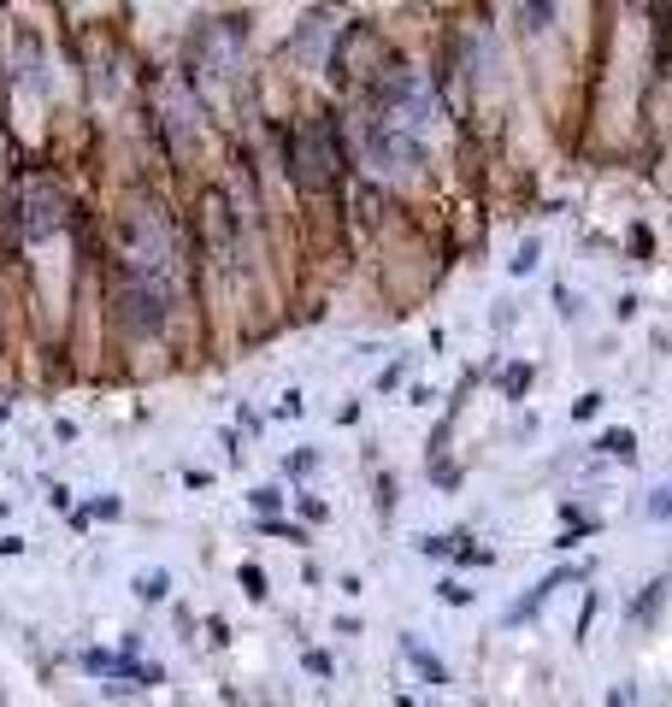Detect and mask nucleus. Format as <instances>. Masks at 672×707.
<instances>
[{
  "label": "nucleus",
  "mask_w": 672,
  "mask_h": 707,
  "mask_svg": "<svg viewBox=\"0 0 672 707\" xmlns=\"http://www.w3.org/2000/svg\"><path fill=\"white\" fill-rule=\"evenodd\" d=\"M601 448H608V454H619V460H631V430H608V437H601Z\"/></svg>",
  "instance_id": "6e6552de"
},
{
  "label": "nucleus",
  "mask_w": 672,
  "mask_h": 707,
  "mask_svg": "<svg viewBox=\"0 0 672 707\" xmlns=\"http://www.w3.org/2000/svg\"><path fill=\"white\" fill-rule=\"evenodd\" d=\"M201 231L213 236L218 254H231V243H236V218H231V201H224L218 189H206V201H201Z\"/></svg>",
  "instance_id": "39448f33"
},
{
  "label": "nucleus",
  "mask_w": 672,
  "mask_h": 707,
  "mask_svg": "<svg viewBox=\"0 0 672 707\" xmlns=\"http://www.w3.org/2000/svg\"><path fill=\"white\" fill-rule=\"evenodd\" d=\"M525 377H531V372H525V366H513V372H508V377H502V384H508V395H520V389H525Z\"/></svg>",
  "instance_id": "ddd939ff"
},
{
  "label": "nucleus",
  "mask_w": 672,
  "mask_h": 707,
  "mask_svg": "<svg viewBox=\"0 0 672 707\" xmlns=\"http://www.w3.org/2000/svg\"><path fill=\"white\" fill-rule=\"evenodd\" d=\"M65 231V195L47 183H30L19 195V236L24 243H47V236Z\"/></svg>",
  "instance_id": "7ed1b4c3"
},
{
  "label": "nucleus",
  "mask_w": 672,
  "mask_h": 707,
  "mask_svg": "<svg viewBox=\"0 0 672 707\" xmlns=\"http://www.w3.org/2000/svg\"><path fill=\"white\" fill-rule=\"evenodd\" d=\"M366 160L377 171H419L425 148H419V136H413V130H395V125H384V118H372V125H366Z\"/></svg>",
  "instance_id": "20e7f679"
},
{
  "label": "nucleus",
  "mask_w": 672,
  "mask_h": 707,
  "mask_svg": "<svg viewBox=\"0 0 672 707\" xmlns=\"http://www.w3.org/2000/svg\"><path fill=\"white\" fill-rule=\"evenodd\" d=\"M649 519H672V484L649 495Z\"/></svg>",
  "instance_id": "1a4fd4ad"
},
{
  "label": "nucleus",
  "mask_w": 672,
  "mask_h": 707,
  "mask_svg": "<svg viewBox=\"0 0 672 707\" xmlns=\"http://www.w3.org/2000/svg\"><path fill=\"white\" fill-rule=\"evenodd\" d=\"M342 171V142H337V118H301L289 136V178L296 189H324Z\"/></svg>",
  "instance_id": "f257e3e1"
},
{
  "label": "nucleus",
  "mask_w": 672,
  "mask_h": 707,
  "mask_svg": "<svg viewBox=\"0 0 672 707\" xmlns=\"http://www.w3.org/2000/svg\"><path fill=\"white\" fill-rule=\"evenodd\" d=\"M243 590H248L254 601L266 596V572H260V566H243Z\"/></svg>",
  "instance_id": "9d476101"
},
{
  "label": "nucleus",
  "mask_w": 672,
  "mask_h": 707,
  "mask_svg": "<svg viewBox=\"0 0 672 707\" xmlns=\"http://www.w3.org/2000/svg\"><path fill=\"white\" fill-rule=\"evenodd\" d=\"M442 601H455V608H467L472 590H460V583H442Z\"/></svg>",
  "instance_id": "f8f14e48"
},
{
  "label": "nucleus",
  "mask_w": 672,
  "mask_h": 707,
  "mask_svg": "<svg viewBox=\"0 0 672 707\" xmlns=\"http://www.w3.org/2000/svg\"><path fill=\"white\" fill-rule=\"evenodd\" d=\"M407 654H413V666H419V672H425V678H430V684H448V672H442L437 661H430V654H425L419 643H407Z\"/></svg>",
  "instance_id": "0eeeda50"
},
{
  "label": "nucleus",
  "mask_w": 672,
  "mask_h": 707,
  "mask_svg": "<svg viewBox=\"0 0 672 707\" xmlns=\"http://www.w3.org/2000/svg\"><path fill=\"white\" fill-rule=\"evenodd\" d=\"M254 507H260V513H266V519H271V513H278V507H284V495H278V490H254Z\"/></svg>",
  "instance_id": "9b49d317"
},
{
  "label": "nucleus",
  "mask_w": 672,
  "mask_h": 707,
  "mask_svg": "<svg viewBox=\"0 0 672 707\" xmlns=\"http://www.w3.org/2000/svg\"><path fill=\"white\" fill-rule=\"evenodd\" d=\"M113 313L130 336H153L171 313V283H153V278H130L118 271V289H113Z\"/></svg>",
  "instance_id": "f03ea898"
},
{
  "label": "nucleus",
  "mask_w": 672,
  "mask_h": 707,
  "mask_svg": "<svg viewBox=\"0 0 672 707\" xmlns=\"http://www.w3.org/2000/svg\"><path fill=\"white\" fill-rule=\"evenodd\" d=\"M166 590H171L166 572H142V578H136V596H142V601H166Z\"/></svg>",
  "instance_id": "423d86ee"
}]
</instances>
